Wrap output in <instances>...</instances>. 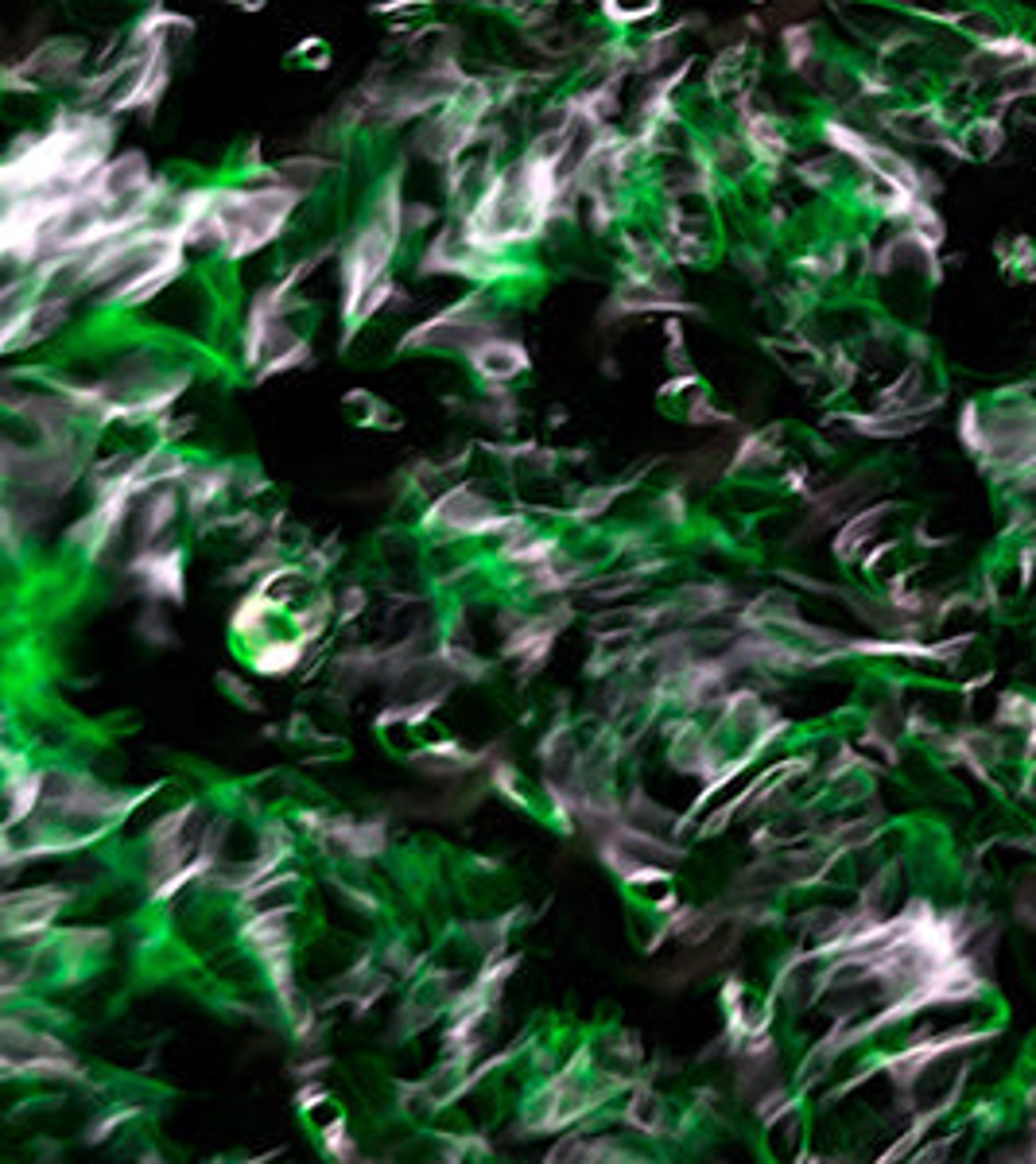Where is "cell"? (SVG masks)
<instances>
[{"label":"cell","instance_id":"obj_1","mask_svg":"<svg viewBox=\"0 0 1036 1164\" xmlns=\"http://www.w3.org/2000/svg\"><path fill=\"white\" fill-rule=\"evenodd\" d=\"M470 365L481 373L485 380H513L517 373L528 370V353L520 350L517 342H509V338H485L481 346H474L470 353Z\"/></svg>","mask_w":1036,"mask_h":1164},{"label":"cell","instance_id":"obj_2","mask_svg":"<svg viewBox=\"0 0 1036 1164\" xmlns=\"http://www.w3.org/2000/svg\"><path fill=\"white\" fill-rule=\"evenodd\" d=\"M284 63H287V70H315V75H323V70L334 66V47L326 36H303L292 43Z\"/></svg>","mask_w":1036,"mask_h":1164}]
</instances>
